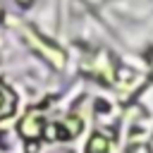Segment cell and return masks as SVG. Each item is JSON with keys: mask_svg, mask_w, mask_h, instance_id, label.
Listing matches in <instances>:
<instances>
[{"mask_svg": "<svg viewBox=\"0 0 153 153\" xmlns=\"http://www.w3.org/2000/svg\"><path fill=\"white\" fill-rule=\"evenodd\" d=\"M88 151H91V153H93V151H100V153H103V151H105V141H103V139H98V141L93 139V141H91V148H88Z\"/></svg>", "mask_w": 153, "mask_h": 153, "instance_id": "6da1fadb", "label": "cell"}]
</instances>
